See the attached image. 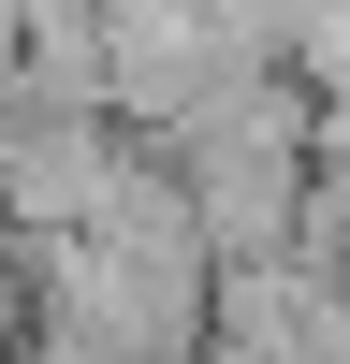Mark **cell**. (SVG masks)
<instances>
[{
    "label": "cell",
    "instance_id": "obj_1",
    "mask_svg": "<svg viewBox=\"0 0 350 364\" xmlns=\"http://www.w3.org/2000/svg\"><path fill=\"white\" fill-rule=\"evenodd\" d=\"M29 350V262H15V219H0V364Z\"/></svg>",
    "mask_w": 350,
    "mask_h": 364
}]
</instances>
